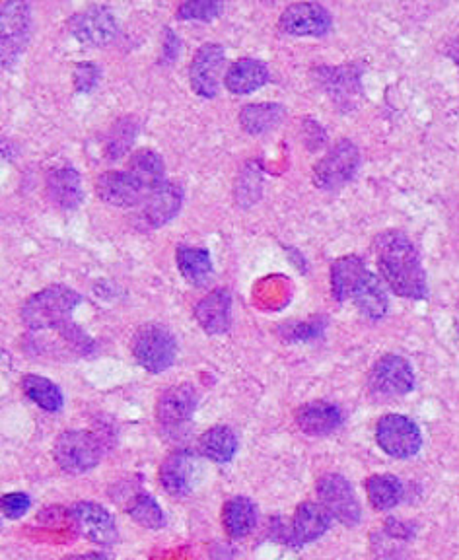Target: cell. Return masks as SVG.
I'll return each instance as SVG.
<instances>
[{
	"instance_id": "6da1fadb",
	"label": "cell",
	"mask_w": 459,
	"mask_h": 560,
	"mask_svg": "<svg viewBox=\"0 0 459 560\" xmlns=\"http://www.w3.org/2000/svg\"><path fill=\"white\" fill-rule=\"evenodd\" d=\"M376 261L380 277L401 298L423 300L428 284L417 247L403 232H384L376 240Z\"/></svg>"
},
{
	"instance_id": "7a4b0ae2",
	"label": "cell",
	"mask_w": 459,
	"mask_h": 560,
	"mask_svg": "<svg viewBox=\"0 0 459 560\" xmlns=\"http://www.w3.org/2000/svg\"><path fill=\"white\" fill-rule=\"evenodd\" d=\"M82 304V296L65 284H53L36 294H32L22 310L20 317L24 325L32 331H57L72 323V312Z\"/></svg>"
},
{
	"instance_id": "3957f363",
	"label": "cell",
	"mask_w": 459,
	"mask_h": 560,
	"mask_svg": "<svg viewBox=\"0 0 459 560\" xmlns=\"http://www.w3.org/2000/svg\"><path fill=\"white\" fill-rule=\"evenodd\" d=\"M133 354L146 372L162 374L176 362V337L164 325H142L133 337Z\"/></svg>"
},
{
	"instance_id": "277c9868",
	"label": "cell",
	"mask_w": 459,
	"mask_h": 560,
	"mask_svg": "<svg viewBox=\"0 0 459 560\" xmlns=\"http://www.w3.org/2000/svg\"><path fill=\"white\" fill-rule=\"evenodd\" d=\"M53 455L63 471L71 475H80L94 469L100 463L102 444L92 432L69 430L57 438Z\"/></svg>"
},
{
	"instance_id": "5b68a950",
	"label": "cell",
	"mask_w": 459,
	"mask_h": 560,
	"mask_svg": "<svg viewBox=\"0 0 459 560\" xmlns=\"http://www.w3.org/2000/svg\"><path fill=\"white\" fill-rule=\"evenodd\" d=\"M360 168V150L353 140L341 139L314 166V183L319 189H341Z\"/></svg>"
},
{
	"instance_id": "8992f818",
	"label": "cell",
	"mask_w": 459,
	"mask_h": 560,
	"mask_svg": "<svg viewBox=\"0 0 459 560\" xmlns=\"http://www.w3.org/2000/svg\"><path fill=\"white\" fill-rule=\"evenodd\" d=\"M378 446L397 459L417 454L423 446L419 426L403 415H386L376 426Z\"/></svg>"
},
{
	"instance_id": "52a82bcc",
	"label": "cell",
	"mask_w": 459,
	"mask_h": 560,
	"mask_svg": "<svg viewBox=\"0 0 459 560\" xmlns=\"http://www.w3.org/2000/svg\"><path fill=\"white\" fill-rule=\"evenodd\" d=\"M32 12L26 2L2 4V65L10 67L30 41Z\"/></svg>"
},
{
	"instance_id": "ba28073f",
	"label": "cell",
	"mask_w": 459,
	"mask_h": 560,
	"mask_svg": "<svg viewBox=\"0 0 459 560\" xmlns=\"http://www.w3.org/2000/svg\"><path fill=\"white\" fill-rule=\"evenodd\" d=\"M333 28L331 12L318 2H298L284 8L279 30L296 37H323Z\"/></svg>"
},
{
	"instance_id": "9c48e42d",
	"label": "cell",
	"mask_w": 459,
	"mask_h": 560,
	"mask_svg": "<svg viewBox=\"0 0 459 560\" xmlns=\"http://www.w3.org/2000/svg\"><path fill=\"white\" fill-rule=\"evenodd\" d=\"M71 32L80 43L90 47H104L119 34L115 14L102 4L88 6L71 18Z\"/></svg>"
},
{
	"instance_id": "30bf717a",
	"label": "cell",
	"mask_w": 459,
	"mask_h": 560,
	"mask_svg": "<svg viewBox=\"0 0 459 560\" xmlns=\"http://www.w3.org/2000/svg\"><path fill=\"white\" fill-rule=\"evenodd\" d=\"M368 385L372 393L380 397H401L413 391L415 374L403 356L388 354L374 364L368 376Z\"/></svg>"
},
{
	"instance_id": "8fae6325",
	"label": "cell",
	"mask_w": 459,
	"mask_h": 560,
	"mask_svg": "<svg viewBox=\"0 0 459 560\" xmlns=\"http://www.w3.org/2000/svg\"><path fill=\"white\" fill-rule=\"evenodd\" d=\"M318 494L325 510L341 524L353 527L360 522V504L345 477L337 473L323 475L318 481Z\"/></svg>"
},
{
	"instance_id": "7c38bea8",
	"label": "cell",
	"mask_w": 459,
	"mask_h": 560,
	"mask_svg": "<svg viewBox=\"0 0 459 560\" xmlns=\"http://www.w3.org/2000/svg\"><path fill=\"white\" fill-rule=\"evenodd\" d=\"M183 203V189L166 181L156 191H152L135 214V222L141 230H154L164 224H168L172 218H176L177 212Z\"/></svg>"
},
{
	"instance_id": "4fadbf2b",
	"label": "cell",
	"mask_w": 459,
	"mask_h": 560,
	"mask_svg": "<svg viewBox=\"0 0 459 560\" xmlns=\"http://www.w3.org/2000/svg\"><path fill=\"white\" fill-rule=\"evenodd\" d=\"M226 53L218 43H205L193 57L189 67V84L201 98H214L218 94V78L222 72Z\"/></svg>"
},
{
	"instance_id": "5bb4252c",
	"label": "cell",
	"mask_w": 459,
	"mask_h": 560,
	"mask_svg": "<svg viewBox=\"0 0 459 560\" xmlns=\"http://www.w3.org/2000/svg\"><path fill=\"white\" fill-rule=\"evenodd\" d=\"M96 193L106 205L119 209H139L148 197L141 183L127 170L100 175L96 179Z\"/></svg>"
},
{
	"instance_id": "9a60e30c",
	"label": "cell",
	"mask_w": 459,
	"mask_h": 560,
	"mask_svg": "<svg viewBox=\"0 0 459 560\" xmlns=\"http://www.w3.org/2000/svg\"><path fill=\"white\" fill-rule=\"evenodd\" d=\"M197 391L189 384L174 385L168 387L156 405V417L158 422L166 428H177L185 422H189L195 415L197 409Z\"/></svg>"
},
{
	"instance_id": "2e32d148",
	"label": "cell",
	"mask_w": 459,
	"mask_h": 560,
	"mask_svg": "<svg viewBox=\"0 0 459 560\" xmlns=\"http://www.w3.org/2000/svg\"><path fill=\"white\" fill-rule=\"evenodd\" d=\"M72 518L76 522L78 531L98 543V545H111L117 539V527L104 506L94 502H78L72 508Z\"/></svg>"
},
{
	"instance_id": "e0dca14e",
	"label": "cell",
	"mask_w": 459,
	"mask_h": 560,
	"mask_svg": "<svg viewBox=\"0 0 459 560\" xmlns=\"http://www.w3.org/2000/svg\"><path fill=\"white\" fill-rule=\"evenodd\" d=\"M45 189L49 201L57 209L74 210L84 201L80 174L72 166H57L47 172Z\"/></svg>"
},
{
	"instance_id": "ac0fdd59",
	"label": "cell",
	"mask_w": 459,
	"mask_h": 560,
	"mask_svg": "<svg viewBox=\"0 0 459 560\" xmlns=\"http://www.w3.org/2000/svg\"><path fill=\"white\" fill-rule=\"evenodd\" d=\"M195 319L209 335H220L232 323V298L226 288H214L195 306Z\"/></svg>"
},
{
	"instance_id": "d6986e66",
	"label": "cell",
	"mask_w": 459,
	"mask_h": 560,
	"mask_svg": "<svg viewBox=\"0 0 459 560\" xmlns=\"http://www.w3.org/2000/svg\"><path fill=\"white\" fill-rule=\"evenodd\" d=\"M197 471H199V463L195 455L189 452H176L162 463L160 479L164 489L170 494L185 496L195 487Z\"/></svg>"
},
{
	"instance_id": "ffe728a7",
	"label": "cell",
	"mask_w": 459,
	"mask_h": 560,
	"mask_svg": "<svg viewBox=\"0 0 459 560\" xmlns=\"http://www.w3.org/2000/svg\"><path fill=\"white\" fill-rule=\"evenodd\" d=\"M271 80V72L263 61L240 59L224 74V86L234 96H248Z\"/></svg>"
},
{
	"instance_id": "44dd1931",
	"label": "cell",
	"mask_w": 459,
	"mask_h": 560,
	"mask_svg": "<svg viewBox=\"0 0 459 560\" xmlns=\"http://www.w3.org/2000/svg\"><path fill=\"white\" fill-rule=\"evenodd\" d=\"M343 422V413L337 405L327 401H312L296 411V424L310 436H325L337 430Z\"/></svg>"
},
{
	"instance_id": "7402d4cb",
	"label": "cell",
	"mask_w": 459,
	"mask_h": 560,
	"mask_svg": "<svg viewBox=\"0 0 459 560\" xmlns=\"http://www.w3.org/2000/svg\"><path fill=\"white\" fill-rule=\"evenodd\" d=\"M370 271L366 269L364 261L356 255H345L331 265V292L337 302L353 300L356 288L366 279Z\"/></svg>"
},
{
	"instance_id": "603a6c76",
	"label": "cell",
	"mask_w": 459,
	"mask_h": 560,
	"mask_svg": "<svg viewBox=\"0 0 459 560\" xmlns=\"http://www.w3.org/2000/svg\"><path fill=\"white\" fill-rule=\"evenodd\" d=\"M331 524V514L323 504L306 502L298 506L292 520V537L298 545H306L319 539Z\"/></svg>"
},
{
	"instance_id": "cb8c5ba5",
	"label": "cell",
	"mask_w": 459,
	"mask_h": 560,
	"mask_svg": "<svg viewBox=\"0 0 459 560\" xmlns=\"http://www.w3.org/2000/svg\"><path fill=\"white\" fill-rule=\"evenodd\" d=\"M176 263L181 277L193 286H207L212 279V259L209 249L179 245L176 249Z\"/></svg>"
},
{
	"instance_id": "d4e9b609",
	"label": "cell",
	"mask_w": 459,
	"mask_h": 560,
	"mask_svg": "<svg viewBox=\"0 0 459 560\" xmlns=\"http://www.w3.org/2000/svg\"><path fill=\"white\" fill-rule=\"evenodd\" d=\"M127 172L133 175L142 189L150 195L152 191H156L160 185L166 183V166L164 160L158 152L150 150V148H141L137 150L131 158H129V166Z\"/></svg>"
},
{
	"instance_id": "484cf974",
	"label": "cell",
	"mask_w": 459,
	"mask_h": 560,
	"mask_svg": "<svg viewBox=\"0 0 459 560\" xmlns=\"http://www.w3.org/2000/svg\"><path fill=\"white\" fill-rule=\"evenodd\" d=\"M222 524L230 537L242 539L257 524V508L246 496L230 498L222 508Z\"/></svg>"
},
{
	"instance_id": "4316f807",
	"label": "cell",
	"mask_w": 459,
	"mask_h": 560,
	"mask_svg": "<svg viewBox=\"0 0 459 560\" xmlns=\"http://www.w3.org/2000/svg\"><path fill=\"white\" fill-rule=\"evenodd\" d=\"M199 450L216 463H228L238 452V438L228 426H212L201 436Z\"/></svg>"
},
{
	"instance_id": "83f0119b",
	"label": "cell",
	"mask_w": 459,
	"mask_h": 560,
	"mask_svg": "<svg viewBox=\"0 0 459 560\" xmlns=\"http://www.w3.org/2000/svg\"><path fill=\"white\" fill-rule=\"evenodd\" d=\"M353 302L360 314L370 319H382L388 312V296L380 284V279L372 273L366 275V279L360 282V286L354 292Z\"/></svg>"
},
{
	"instance_id": "f1b7e54d",
	"label": "cell",
	"mask_w": 459,
	"mask_h": 560,
	"mask_svg": "<svg viewBox=\"0 0 459 560\" xmlns=\"http://www.w3.org/2000/svg\"><path fill=\"white\" fill-rule=\"evenodd\" d=\"M284 107L281 104L246 105L240 113V123L249 135H263L281 125Z\"/></svg>"
},
{
	"instance_id": "f546056e",
	"label": "cell",
	"mask_w": 459,
	"mask_h": 560,
	"mask_svg": "<svg viewBox=\"0 0 459 560\" xmlns=\"http://www.w3.org/2000/svg\"><path fill=\"white\" fill-rule=\"evenodd\" d=\"M22 389L36 403L37 407H41L47 413H59L65 405V397H63V391L59 389V385L53 384L51 380H47L43 376L28 374L22 380Z\"/></svg>"
},
{
	"instance_id": "4dcf8cb0",
	"label": "cell",
	"mask_w": 459,
	"mask_h": 560,
	"mask_svg": "<svg viewBox=\"0 0 459 560\" xmlns=\"http://www.w3.org/2000/svg\"><path fill=\"white\" fill-rule=\"evenodd\" d=\"M366 492L376 510H391L403 496V485L393 475H374L366 481Z\"/></svg>"
},
{
	"instance_id": "1f68e13d",
	"label": "cell",
	"mask_w": 459,
	"mask_h": 560,
	"mask_svg": "<svg viewBox=\"0 0 459 560\" xmlns=\"http://www.w3.org/2000/svg\"><path fill=\"white\" fill-rule=\"evenodd\" d=\"M139 133V125L133 117H123L119 119L106 139V156L107 160H119L121 156H125L133 144V140L137 139Z\"/></svg>"
},
{
	"instance_id": "d6a6232c",
	"label": "cell",
	"mask_w": 459,
	"mask_h": 560,
	"mask_svg": "<svg viewBox=\"0 0 459 560\" xmlns=\"http://www.w3.org/2000/svg\"><path fill=\"white\" fill-rule=\"evenodd\" d=\"M129 514L137 524H141L146 529H160L166 524L162 508L148 494H139L133 498V502L129 506Z\"/></svg>"
},
{
	"instance_id": "836d02e7",
	"label": "cell",
	"mask_w": 459,
	"mask_h": 560,
	"mask_svg": "<svg viewBox=\"0 0 459 560\" xmlns=\"http://www.w3.org/2000/svg\"><path fill=\"white\" fill-rule=\"evenodd\" d=\"M224 10L222 2L216 0H189L183 2L177 8V18L179 20H201V22H211L220 16Z\"/></svg>"
},
{
	"instance_id": "e575fe53",
	"label": "cell",
	"mask_w": 459,
	"mask_h": 560,
	"mask_svg": "<svg viewBox=\"0 0 459 560\" xmlns=\"http://www.w3.org/2000/svg\"><path fill=\"white\" fill-rule=\"evenodd\" d=\"M327 319L323 317H314L308 321H296V323H288V325H281V335L286 341L292 343H306L312 341L321 335V331L325 329Z\"/></svg>"
},
{
	"instance_id": "d590c367",
	"label": "cell",
	"mask_w": 459,
	"mask_h": 560,
	"mask_svg": "<svg viewBox=\"0 0 459 560\" xmlns=\"http://www.w3.org/2000/svg\"><path fill=\"white\" fill-rule=\"evenodd\" d=\"M102 72L94 63H78L74 69V88L80 94H90L98 82Z\"/></svg>"
},
{
	"instance_id": "8d00e7d4",
	"label": "cell",
	"mask_w": 459,
	"mask_h": 560,
	"mask_svg": "<svg viewBox=\"0 0 459 560\" xmlns=\"http://www.w3.org/2000/svg\"><path fill=\"white\" fill-rule=\"evenodd\" d=\"M28 510H30L28 494H22V492L4 494V498H2V512H4L6 518H10V520L22 518Z\"/></svg>"
},
{
	"instance_id": "74e56055",
	"label": "cell",
	"mask_w": 459,
	"mask_h": 560,
	"mask_svg": "<svg viewBox=\"0 0 459 560\" xmlns=\"http://www.w3.org/2000/svg\"><path fill=\"white\" fill-rule=\"evenodd\" d=\"M177 51H179V39L172 30H166V39H164V53L168 55V61L176 59Z\"/></svg>"
},
{
	"instance_id": "f35d334b",
	"label": "cell",
	"mask_w": 459,
	"mask_h": 560,
	"mask_svg": "<svg viewBox=\"0 0 459 560\" xmlns=\"http://www.w3.org/2000/svg\"><path fill=\"white\" fill-rule=\"evenodd\" d=\"M448 53L452 55V59L456 61L459 65V35L452 41V45H450V49H448Z\"/></svg>"
},
{
	"instance_id": "ab89813d",
	"label": "cell",
	"mask_w": 459,
	"mask_h": 560,
	"mask_svg": "<svg viewBox=\"0 0 459 560\" xmlns=\"http://www.w3.org/2000/svg\"><path fill=\"white\" fill-rule=\"evenodd\" d=\"M65 560H107L104 555H96V553H90V555H80V557H71V559Z\"/></svg>"
},
{
	"instance_id": "60d3db41",
	"label": "cell",
	"mask_w": 459,
	"mask_h": 560,
	"mask_svg": "<svg viewBox=\"0 0 459 560\" xmlns=\"http://www.w3.org/2000/svg\"><path fill=\"white\" fill-rule=\"evenodd\" d=\"M458 335H459V323H458Z\"/></svg>"
}]
</instances>
